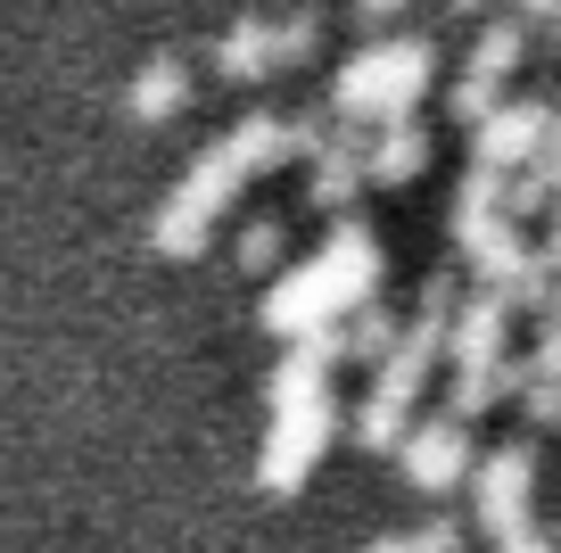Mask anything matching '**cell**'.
<instances>
[{"label":"cell","instance_id":"cell-1","mask_svg":"<svg viewBox=\"0 0 561 553\" xmlns=\"http://www.w3.org/2000/svg\"><path fill=\"white\" fill-rule=\"evenodd\" d=\"M430 75H438V42L430 34H388V42H364V50L339 67L331 83V108L355 124H404L421 108V91H430Z\"/></svg>","mask_w":561,"mask_h":553},{"label":"cell","instance_id":"cell-2","mask_svg":"<svg viewBox=\"0 0 561 553\" xmlns=\"http://www.w3.org/2000/svg\"><path fill=\"white\" fill-rule=\"evenodd\" d=\"M248 173L224 157V140H215L207 157H198L191 173H182L174 191H165V207H158V224H149V240H158V257H198V248L215 240V224L231 215V191H240Z\"/></svg>","mask_w":561,"mask_h":553},{"label":"cell","instance_id":"cell-3","mask_svg":"<svg viewBox=\"0 0 561 553\" xmlns=\"http://www.w3.org/2000/svg\"><path fill=\"white\" fill-rule=\"evenodd\" d=\"M331 438H339V405H331V397L273 414V438H264V454H256V487H273V496L306 487V471L322 463V447H331Z\"/></svg>","mask_w":561,"mask_h":553},{"label":"cell","instance_id":"cell-4","mask_svg":"<svg viewBox=\"0 0 561 553\" xmlns=\"http://www.w3.org/2000/svg\"><path fill=\"white\" fill-rule=\"evenodd\" d=\"M528 496H537V447H528V438H504L495 454H479V471H471V520L488 537L528 529Z\"/></svg>","mask_w":561,"mask_h":553},{"label":"cell","instance_id":"cell-5","mask_svg":"<svg viewBox=\"0 0 561 553\" xmlns=\"http://www.w3.org/2000/svg\"><path fill=\"white\" fill-rule=\"evenodd\" d=\"M397 463H404V479H413L421 496H446V487H462L479 471V447H471V430H462L455 414H430V421L404 430Z\"/></svg>","mask_w":561,"mask_h":553},{"label":"cell","instance_id":"cell-6","mask_svg":"<svg viewBox=\"0 0 561 553\" xmlns=\"http://www.w3.org/2000/svg\"><path fill=\"white\" fill-rule=\"evenodd\" d=\"M553 140V100H504L488 124L471 133V166H488V173H520L528 157Z\"/></svg>","mask_w":561,"mask_h":553},{"label":"cell","instance_id":"cell-7","mask_svg":"<svg viewBox=\"0 0 561 553\" xmlns=\"http://www.w3.org/2000/svg\"><path fill=\"white\" fill-rule=\"evenodd\" d=\"M331 323H347V314H339L322 264H289V273L264 290V330H273V339H314V330H331Z\"/></svg>","mask_w":561,"mask_h":553},{"label":"cell","instance_id":"cell-8","mask_svg":"<svg viewBox=\"0 0 561 553\" xmlns=\"http://www.w3.org/2000/svg\"><path fill=\"white\" fill-rule=\"evenodd\" d=\"M322 281H331V297H339V314H355V306H371L380 297V240H371L355 215H339L331 224V240H322Z\"/></svg>","mask_w":561,"mask_h":553},{"label":"cell","instance_id":"cell-9","mask_svg":"<svg viewBox=\"0 0 561 553\" xmlns=\"http://www.w3.org/2000/svg\"><path fill=\"white\" fill-rule=\"evenodd\" d=\"M331 363H347V347H339V323L314 330V339H289V356H280V363H273V381H264V405H273V414H289V405L331 397Z\"/></svg>","mask_w":561,"mask_h":553},{"label":"cell","instance_id":"cell-10","mask_svg":"<svg viewBox=\"0 0 561 553\" xmlns=\"http://www.w3.org/2000/svg\"><path fill=\"white\" fill-rule=\"evenodd\" d=\"M504 330H512L504 290H471L455 306V323H446V356H455V372H471V363H504Z\"/></svg>","mask_w":561,"mask_h":553},{"label":"cell","instance_id":"cell-11","mask_svg":"<svg viewBox=\"0 0 561 553\" xmlns=\"http://www.w3.org/2000/svg\"><path fill=\"white\" fill-rule=\"evenodd\" d=\"M306 166H314V173H306V199H314L322 215H347L355 191H364V140H355V133H331Z\"/></svg>","mask_w":561,"mask_h":553},{"label":"cell","instance_id":"cell-12","mask_svg":"<svg viewBox=\"0 0 561 553\" xmlns=\"http://www.w3.org/2000/svg\"><path fill=\"white\" fill-rule=\"evenodd\" d=\"M224 157H231L240 173H273V166H289V157H298V140H289V116H273V108H248V116L224 133Z\"/></svg>","mask_w":561,"mask_h":553},{"label":"cell","instance_id":"cell-13","mask_svg":"<svg viewBox=\"0 0 561 553\" xmlns=\"http://www.w3.org/2000/svg\"><path fill=\"white\" fill-rule=\"evenodd\" d=\"M182 108H191V67H182L174 50L149 58V67L133 75V91H124V116L133 124H165V116H182Z\"/></svg>","mask_w":561,"mask_h":553},{"label":"cell","instance_id":"cell-14","mask_svg":"<svg viewBox=\"0 0 561 553\" xmlns=\"http://www.w3.org/2000/svg\"><path fill=\"white\" fill-rule=\"evenodd\" d=\"M421 166H430V133H421L413 116H404V124H380V133L364 140V182H388V191H404Z\"/></svg>","mask_w":561,"mask_h":553},{"label":"cell","instance_id":"cell-15","mask_svg":"<svg viewBox=\"0 0 561 553\" xmlns=\"http://www.w3.org/2000/svg\"><path fill=\"white\" fill-rule=\"evenodd\" d=\"M215 67L231 75V83H256V75H273V18H231L224 42H215Z\"/></svg>","mask_w":561,"mask_h":553},{"label":"cell","instance_id":"cell-16","mask_svg":"<svg viewBox=\"0 0 561 553\" xmlns=\"http://www.w3.org/2000/svg\"><path fill=\"white\" fill-rule=\"evenodd\" d=\"M520 58H528V18H520V9H512V18H488V25H479V42H471V75L504 83Z\"/></svg>","mask_w":561,"mask_h":553},{"label":"cell","instance_id":"cell-17","mask_svg":"<svg viewBox=\"0 0 561 553\" xmlns=\"http://www.w3.org/2000/svg\"><path fill=\"white\" fill-rule=\"evenodd\" d=\"M488 224H504V173L471 166V173H462V191H455V240L471 248Z\"/></svg>","mask_w":561,"mask_h":553},{"label":"cell","instance_id":"cell-18","mask_svg":"<svg viewBox=\"0 0 561 553\" xmlns=\"http://www.w3.org/2000/svg\"><path fill=\"white\" fill-rule=\"evenodd\" d=\"M404 430H413V405L380 397V388H371V397L355 405V421H347V438H355L364 454H397V447H404Z\"/></svg>","mask_w":561,"mask_h":553},{"label":"cell","instance_id":"cell-19","mask_svg":"<svg viewBox=\"0 0 561 553\" xmlns=\"http://www.w3.org/2000/svg\"><path fill=\"white\" fill-rule=\"evenodd\" d=\"M339 347H347V363H371V372H380V356L397 347V314H388L380 297H371V306H355L347 323H339Z\"/></svg>","mask_w":561,"mask_h":553},{"label":"cell","instance_id":"cell-20","mask_svg":"<svg viewBox=\"0 0 561 553\" xmlns=\"http://www.w3.org/2000/svg\"><path fill=\"white\" fill-rule=\"evenodd\" d=\"M231 257H240V273H280V257H289V232H280L273 215H256V224H231Z\"/></svg>","mask_w":561,"mask_h":553},{"label":"cell","instance_id":"cell-21","mask_svg":"<svg viewBox=\"0 0 561 553\" xmlns=\"http://www.w3.org/2000/svg\"><path fill=\"white\" fill-rule=\"evenodd\" d=\"M364 553H462V520H421V529H397V537H371Z\"/></svg>","mask_w":561,"mask_h":553},{"label":"cell","instance_id":"cell-22","mask_svg":"<svg viewBox=\"0 0 561 553\" xmlns=\"http://www.w3.org/2000/svg\"><path fill=\"white\" fill-rule=\"evenodd\" d=\"M495 108H504V83H488V75H471V67H462V83L446 91V116H455L462 133H479V124H488Z\"/></svg>","mask_w":561,"mask_h":553},{"label":"cell","instance_id":"cell-23","mask_svg":"<svg viewBox=\"0 0 561 553\" xmlns=\"http://www.w3.org/2000/svg\"><path fill=\"white\" fill-rule=\"evenodd\" d=\"M314 42H322V9H289V18H273V67L314 58Z\"/></svg>","mask_w":561,"mask_h":553},{"label":"cell","instance_id":"cell-24","mask_svg":"<svg viewBox=\"0 0 561 553\" xmlns=\"http://www.w3.org/2000/svg\"><path fill=\"white\" fill-rule=\"evenodd\" d=\"M520 414L537 430H561V372H545L537 356H528V381H520Z\"/></svg>","mask_w":561,"mask_h":553},{"label":"cell","instance_id":"cell-25","mask_svg":"<svg viewBox=\"0 0 561 553\" xmlns=\"http://www.w3.org/2000/svg\"><path fill=\"white\" fill-rule=\"evenodd\" d=\"M495 553H561V537H545L537 520L528 529H512V537H495Z\"/></svg>","mask_w":561,"mask_h":553},{"label":"cell","instance_id":"cell-26","mask_svg":"<svg viewBox=\"0 0 561 553\" xmlns=\"http://www.w3.org/2000/svg\"><path fill=\"white\" fill-rule=\"evenodd\" d=\"M355 18H364V25H371V34H380V25H388V18H404V0H355Z\"/></svg>","mask_w":561,"mask_h":553},{"label":"cell","instance_id":"cell-27","mask_svg":"<svg viewBox=\"0 0 561 553\" xmlns=\"http://www.w3.org/2000/svg\"><path fill=\"white\" fill-rule=\"evenodd\" d=\"M537 257L561 273V199H553V215H545V248H537Z\"/></svg>","mask_w":561,"mask_h":553},{"label":"cell","instance_id":"cell-28","mask_svg":"<svg viewBox=\"0 0 561 553\" xmlns=\"http://www.w3.org/2000/svg\"><path fill=\"white\" fill-rule=\"evenodd\" d=\"M520 18H528V25H537V18L553 25V18H561V0H520Z\"/></svg>","mask_w":561,"mask_h":553},{"label":"cell","instance_id":"cell-29","mask_svg":"<svg viewBox=\"0 0 561 553\" xmlns=\"http://www.w3.org/2000/svg\"><path fill=\"white\" fill-rule=\"evenodd\" d=\"M446 9H455V18H471V9H488V0H446Z\"/></svg>","mask_w":561,"mask_h":553},{"label":"cell","instance_id":"cell-30","mask_svg":"<svg viewBox=\"0 0 561 553\" xmlns=\"http://www.w3.org/2000/svg\"><path fill=\"white\" fill-rule=\"evenodd\" d=\"M553 133H561V100H553Z\"/></svg>","mask_w":561,"mask_h":553},{"label":"cell","instance_id":"cell-31","mask_svg":"<svg viewBox=\"0 0 561 553\" xmlns=\"http://www.w3.org/2000/svg\"><path fill=\"white\" fill-rule=\"evenodd\" d=\"M553 42H561V18H553Z\"/></svg>","mask_w":561,"mask_h":553},{"label":"cell","instance_id":"cell-32","mask_svg":"<svg viewBox=\"0 0 561 553\" xmlns=\"http://www.w3.org/2000/svg\"><path fill=\"white\" fill-rule=\"evenodd\" d=\"M553 314H561V290H553Z\"/></svg>","mask_w":561,"mask_h":553}]
</instances>
